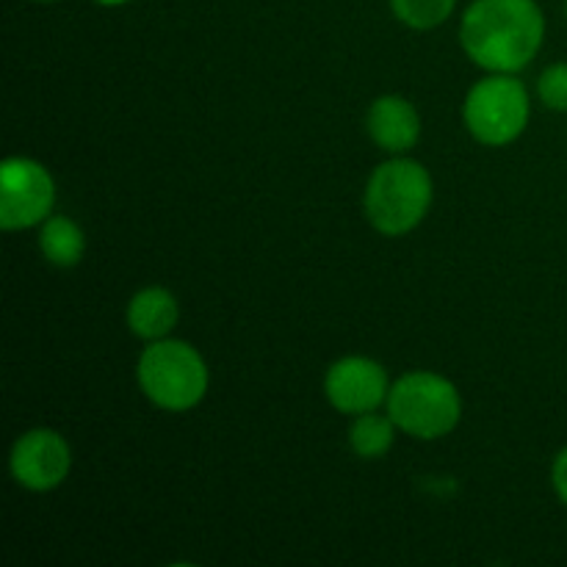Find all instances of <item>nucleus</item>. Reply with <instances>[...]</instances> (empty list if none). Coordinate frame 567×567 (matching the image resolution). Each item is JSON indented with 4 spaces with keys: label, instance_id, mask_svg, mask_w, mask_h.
<instances>
[{
    "label": "nucleus",
    "instance_id": "nucleus-17",
    "mask_svg": "<svg viewBox=\"0 0 567 567\" xmlns=\"http://www.w3.org/2000/svg\"><path fill=\"white\" fill-rule=\"evenodd\" d=\"M39 3H55V0H39Z\"/></svg>",
    "mask_w": 567,
    "mask_h": 567
},
{
    "label": "nucleus",
    "instance_id": "nucleus-7",
    "mask_svg": "<svg viewBox=\"0 0 567 567\" xmlns=\"http://www.w3.org/2000/svg\"><path fill=\"white\" fill-rule=\"evenodd\" d=\"M11 476L28 491H53L72 468V452L64 437L53 430H31L17 437L11 449Z\"/></svg>",
    "mask_w": 567,
    "mask_h": 567
},
{
    "label": "nucleus",
    "instance_id": "nucleus-14",
    "mask_svg": "<svg viewBox=\"0 0 567 567\" xmlns=\"http://www.w3.org/2000/svg\"><path fill=\"white\" fill-rule=\"evenodd\" d=\"M537 94L554 111H567V64H551L537 81Z\"/></svg>",
    "mask_w": 567,
    "mask_h": 567
},
{
    "label": "nucleus",
    "instance_id": "nucleus-12",
    "mask_svg": "<svg viewBox=\"0 0 567 567\" xmlns=\"http://www.w3.org/2000/svg\"><path fill=\"white\" fill-rule=\"evenodd\" d=\"M393 419L391 415H377L363 413L354 419L352 430H349V446L354 449V454L363 460H380L391 452L393 446Z\"/></svg>",
    "mask_w": 567,
    "mask_h": 567
},
{
    "label": "nucleus",
    "instance_id": "nucleus-16",
    "mask_svg": "<svg viewBox=\"0 0 567 567\" xmlns=\"http://www.w3.org/2000/svg\"><path fill=\"white\" fill-rule=\"evenodd\" d=\"M94 3H100V6H125V3H131V0H94Z\"/></svg>",
    "mask_w": 567,
    "mask_h": 567
},
{
    "label": "nucleus",
    "instance_id": "nucleus-5",
    "mask_svg": "<svg viewBox=\"0 0 567 567\" xmlns=\"http://www.w3.org/2000/svg\"><path fill=\"white\" fill-rule=\"evenodd\" d=\"M463 114L474 138L487 147H504L515 142L529 122V94L509 72H493L471 89Z\"/></svg>",
    "mask_w": 567,
    "mask_h": 567
},
{
    "label": "nucleus",
    "instance_id": "nucleus-9",
    "mask_svg": "<svg viewBox=\"0 0 567 567\" xmlns=\"http://www.w3.org/2000/svg\"><path fill=\"white\" fill-rule=\"evenodd\" d=\"M369 136L380 144L385 153H408L415 147L421 136V116L404 97L385 94L374 100L369 109Z\"/></svg>",
    "mask_w": 567,
    "mask_h": 567
},
{
    "label": "nucleus",
    "instance_id": "nucleus-13",
    "mask_svg": "<svg viewBox=\"0 0 567 567\" xmlns=\"http://www.w3.org/2000/svg\"><path fill=\"white\" fill-rule=\"evenodd\" d=\"M457 0H391V9L404 25L415 31H430L452 17Z\"/></svg>",
    "mask_w": 567,
    "mask_h": 567
},
{
    "label": "nucleus",
    "instance_id": "nucleus-11",
    "mask_svg": "<svg viewBox=\"0 0 567 567\" xmlns=\"http://www.w3.org/2000/svg\"><path fill=\"white\" fill-rule=\"evenodd\" d=\"M39 249L53 266L70 269L81 264L86 252V236L70 216H48L39 230Z\"/></svg>",
    "mask_w": 567,
    "mask_h": 567
},
{
    "label": "nucleus",
    "instance_id": "nucleus-3",
    "mask_svg": "<svg viewBox=\"0 0 567 567\" xmlns=\"http://www.w3.org/2000/svg\"><path fill=\"white\" fill-rule=\"evenodd\" d=\"M138 385L161 410L183 413L203 402L208 365L186 341H153L138 358Z\"/></svg>",
    "mask_w": 567,
    "mask_h": 567
},
{
    "label": "nucleus",
    "instance_id": "nucleus-1",
    "mask_svg": "<svg viewBox=\"0 0 567 567\" xmlns=\"http://www.w3.org/2000/svg\"><path fill=\"white\" fill-rule=\"evenodd\" d=\"M546 37V17L535 0H474L460 22L465 53L487 72H518Z\"/></svg>",
    "mask_w": 567,
    "mask_h": 567
},
{
    "label": "nucleus",
    "instance_id": "nucleus-2",
    "mask_svg": "<svg viewBox=\"0 0 567 567\" xmlns=\"http://www.w3.org/2000/svg\"><path fill=\"white\" fill-rule=\"evenodd\" d=\"M430 205L432 177L419 161H385L365 186V216L382 236H404L419 227Z\"/></svg>",
    "mask_w": 567,
    "mask_h": 567
},
{
    "label": "nucleus",
    "instance_id": "nucleus-8",
    "mask_svg": "<svg viewBox=\"0 0 567 567\" xmlns=\"http://www.w3.org/2000/svg\"><path fill=\"white\" fill-rule=\"evenodd\" d=\"M324 393L336 410L347 415H363L380 408L391 393L388 374L377 360L343 358L330 365Z\"/></svg>",
    "mask_w": 567,
    "mask_h": 567
},
{
    "label": "nucleus",
    "instance_id": "nucleus-4",
    "mask_svg": "<svg viewBox=\"0 0 567 567\" xmlns=\"http://www.w3.org/2000/svg\"><path fill=\"white\" fill-rule=\"evenodd\" d=\"M388 415L393 424L419 441H435L460 424L463 402L446 377L432 371L404 374L388 393Z\"/></svg>",
    "mask_w": 567,
    "mask_h": 567
},
{
    "label": "nucleus",
    "instance_id": "nucleus-15",
    "mask_svg": "<svg viewBox=\"0 0 567 567\" xmlns=\"http://www.w3.org/2000/svg\"><path fill=\"white\" fill-rule=\"evenodd\" d=\"M554 487H557L559 498L567 504V449H563L559 457L554 460Z\"/></svg>",
    "mask_w": 567,
    "mask_h": 567
},
{
    "label": "nucleus",
    "instance_id": "nucleus-6",
    "mask_svg": "<svg viewBox=\"0 0 567 567\" xmlns=\"http://www.w3.org/2000/svg\"><path fill=\"white\" fill-rule=\"evenodd\" d=\"M55 203V183L42 164L31 158H6L0 166V225L25 230L42 225Z\"/></svg>",
    "mask_w": 567,
    "mask_h": 567
},
{
    "label": "nucleus",
    "instance_id": "nucleus-10",
    "mask_svg": "<svg viewBox=\"0 0 567 567\" xmlns=\"http://www.w3.org/2000/svg\"><path fill=\"white\" fill-rule=\"evenodd\" d=\"M177 299L166 288H142L127 305V327L144 341H161L177 324Z\"/></svg>",
    "mask_w": 567,
    "mask_h": 567
}]
</instances>
